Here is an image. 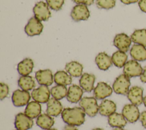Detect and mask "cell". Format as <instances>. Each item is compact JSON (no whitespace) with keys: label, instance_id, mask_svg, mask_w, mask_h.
Wrapping results in <instances>:
<instances>
[{"label":"cell","instance_id":"1","mask_svg":"<svg viewBox=\"0 0 146 130\" xmlns=\"http://www.w3.org/2000/svg\"><path fill=\"white\" fill-rule=\"evenodd\" d=\"M61 116L63 120L68 125L80 126L85 121L86 113L81 107L66 108L62 111Z\"/></svg>","mask_w":146,"mask_h":130},{"label":"cell","instance_id":"2","mask_svg":"<svg viewBox=\"0 0 146 130\" xmlns=\"http://www.w3.org/2000/svg\"><path fill=\"white\" fill-rule=\"evenodd\" d=\"M80 107L90 117L95 116L99 112V105L95 97H84L79 101Z\"/></svg>","mask_w":146,"mask_h":130},{"label":"cell","instance_id":"3","mask_svg":"<svg viewBox=\"0 0 146 130\" xmlns=\"http://www.w3.org/2000/svg\"><path fill=\"white\" fill-rule=\"evenodd\" d=\"M130 85L129 78L123 74L116 78L112 85V89L116 94L125 95L127 94Z\"/></svg>","mask_w":146,"mask_h":130},{"label":"cell","instance_id":"4","mask_svg":"<svg viewBox=\"0 0 146 130\" xmlns=\"http://www.w3.org/2000/svg\"><path fill=\"white\" fill-rule=\"evenodd\" d=\"M33 10L34 17L40 21H47L51 16L49 6L43 1L37 2Z\"/></svg>","mask_w":146,"mask_h":130},{"label":"cell","instance_id":"5","mask_svg":"<svg viewBox=\"0 0 146 130\" xmlns=\"http://www.w3.org/2000/svg\"><path fill=\"white\" fill-rule=\"evenodd\" d=\"M143 68L137 60L134 59L127 61L123 67V74L128 77L132 78L140 76L143 72Z\"/></svg>","mask_w":146,"mask_h":130},{"label":"cell","instance_id":"6","mask_svg":"<svg viewBox=\"0 0 146 130\" xmlns=\"http://www.w3.org/2000/svg\"><path fill=\"white\" fill-rule=\"evenodd\" d=\"M43 25L41 21L35 17H31L25 27V31L29 36L39 35L42 32Z\"/></svg>","mask_w":146,"mask_h":130},{"label":"cell","instance_id":"7","mask_svg":"<svg viewBox=\"0 0 146 130\" xmlns=\"http://www.w3.org/2000/svg\"><path fill=\"white\" fill-rule=\"evenodd\" d=\"M70 15L74 21L79 22L87 20L90 14L87 5L77 4L72 8Z\"/></svg>","mask_w":146,"mask_h":130},{"label":"cell","instance_id":"8","mask_svg":"<svg viewBox=\"0 0 146 130\" xmlns=\"http://www.w3.org/2000/svg\"><path fill=\"white\" fill-rule=\"evenodd\" d=\"M31 96L29 91L23 90H17L13 93L11 99L14 106L20 107L27 105L30 100Z\"/></svg>","mask_w":146,"mask_h":130},{"label":"cell","instance_id":"9","mask_svg":"<svg viewBox=\"0 0 146 130\" xmlns=\"http://www.w3.org/2000/svg\"><path fill=\"white\" fill-rule=\"evenodd\" d=\"M50 94L48 86H40L32 91L31 97L34 101L39 103H46L50 99Z\"/></svg>","mask_w":146,"mask_h":130},{"label":"cell","instance_id":"10","mask_svg":"<svg viewBox=\"0 0 146 130\" xmlns=\"http://www.w3.org/2000/svg\"><path fill=\"white\" fill-rule=\"evenodd\" d=\"M122 114L127 121L133 123L138 120L140 114L137 105L133 104L125 105L122 109Z\"/></svg>","mask_w":146,"mask_h":130},{"label":"cell","instance_id":"11","mask_svg":"<svg viewBox=\"0 0 146 130\" xmlns=\"http://www.w3.org/2000/svg\"><path fill=\"white\" fill-rule=\"evenodd\" d=\"M131 42V37L125 33H120L116 35L113 41V45L119 50L125 52L129 50Z\"/></svg>","mask_w":146,"mask_h":130},{"label":"cell","instance_id":"12","mask_svg":"<svg viewBox=\"0 0 146 130\" xmlns=\"http://www.w3.org/2000/svg\"><path fill=\"white\" fill-rule=\"evenodd\" d=\"M33 123V119L25 113H18L15 116L14 125L18 130H28L32 128Z\"/></svg>","mask_w":146,"mask_h":130},{"label":"cell","instance_id":"13","mask_svg":"<svg viewBox=\"0 0 146 130\" xmlns=\"http://www.w3.org/2000/svg\"><path fill=\"white\" fill-rule=\"evenodd\" d=\"M35 79L40 86H49L54 82V76L49 69L40 70L35 72Z\"/></svg>","mask_w":146,"mask_h":130},{"label":"cell","instance_id":"14","mask_svg":"<svg viewBox=\"0 0 146 130\" xmlns=\"http://www.w3.org/2000/svg\"><path fill=\"white\" fill-rule=\"evenodd\" d=\"M112 88L107 83L99 82L94 89V95L96 99H104L110 96L112 93Z\"/></svg>","mask_w":146,"mask_h":130},{"label":"cell","instance_id":"15","mask_svg":"<svg viewBox=\"0 0 146 130\" xmlns=\"http://www.w3.org/2000/svg\"><path fill=\"white\" fill-rule=\"evenodd\" d=\"M127 95L128 100L133 104L137 106L143 103V89L140 87L133 86L131 87Z\"/></svg>","mask_w":146,"mask_h":130},{"label":"cell","instance_id":"16","mask_svg":"<svg viewBox=\"0 0 146 130\" xmlns=\"http://www.w3.org/2000/svg\"><path fill=\"white\" fill-rule=\"evenodd\" d=\"M83 90L76 84H72L68 89L67 100L71 103H76L82 99Z\"/></svg>","mask_w":146,"mask_h":130},{"label":"cell","instance_id":"17","mask_svg":"<svg viewBox=\"0 0 146 130\" xmlns=\"http://www.w3.org/2000/svg\"><path fill=\"white\" fill-rule=\"evenodd\" d=\"M95 76L93 74L84 73L79 79V85L80 87L86 92H90L94 89V83Z\"/></svg>","mask_w":146,"mask_h":130},{"label":"cell","instance_id":"18","mask_svg":"<svg viewBox=\"0 0 146 130\" xmlns=\"http://www.w3.org/2000/svg\"><path fill=\"white\" fill-rule=\"evenodd\" d=\"M63 110V106L59 100L51 98L47 103L46 112L51 116H58L62 113Z\"/></svg>","mask_w":146,"mask_h":130},{"label":"cell","instance_id":"19","mask_svg":"<svg viewBox=\"0 0 146 130\" xmlns=\"http://www.w3.org/2000/svg\"><path fill=\"white\" fill-rule=\"evenodd\" d=\"M95 63L100 70L106 71L112 66V61L111 57L108 55L106 52H102L96 55Z\"/></svg>","mask_w":146,"mask_h":130},{"label":"cell","instance_id":"20","mask_svg":"<svg viewBox=\"0 0 146 130\" xmlns=\"http://www.w3.org/2000/svg\"><path fill=\"white\" fill-rule=\"evenodd\" d=\"M116 110V104L111 100L105 99L102 101L99 107V113L104 116H109Z\"/></svg>","mask_w":146,"mask_h":130},{"label":"cell","instance_id":"21","mask_svg":"<svg viewBox=\"0 0 146 130\" xmlns=\"http://www.w3.org/2000/svg\"><path fill=\"white\" fill-rule=\"evenodd\" d=\"M146 47L138 44H135L130 50L131 57L137 61H144L146 60Z\"/></svg>","mask_w":146,"mask_h":130},{"label":"cell","instance_id":"22","mask_svg":"<svg viewBox=\"0 0 146 130\" xmlns=\"http://www.w3.org/2000/svg\"><path fill=\"white\" fill-rule=\"evenodd\" d=\"M127 121L122 113L114 112L108 116V123L111 127L123 128L127 124Z\"/></svg>","mask_w":146,"mask_h":130},{"label":"cell","instance_id":"23","mask_svg":"<svg viewBox=\"0 0 146 130\" xmlns=\"http://www.w3.org/2000/svg\"><path fill=\"white\" fill-rule=\"evenodd\" d=\"M34 68L33 60L30 58H25L17 65V71L21 76L29 75Z\"/></svg>","mask_w":146,"mask_h":130},{"label":"cell","instance_id":"24","mask_svg":"<svg viewBox=\"0 0 146 130\" xmlns=\"http://www.w3.org/2000/svg\"><path fill=\"white\" fill-rule=\"evenodd\" d=\"M42 107L39 103L36 101L29 102L25 109V113L31 119L38 117L41 113Z\"/></svg>","mask_w":146,"mask_h":130},{"label":"cell","instance_id":"25","mask_svg":"<svg viewBox=\"0 0 146 130\" xmlns=\"http://www.w3.org/2000/svg\"><path fill=\"white\" fill-rule=\"evenodd\" d=\"M83 67L82 64L76 61H71L66 63L65 70L71 76L78 78L82 75Z\"/></svg>","mask_w":146,"mask_h":130},{"label":"cell","instance_id":"26","mask_svg":"<svg viewBox=\"0 0 146 130\" xmlns=\"http://www.w3.org/2000/svg\"><path fill=\"white\" fill-rule=\"evenodd\" d=\"M54 81L58 85L67 86L71 84L72 77L66 71H58L54 75Z\"/></svg>","mask_w":146,"mask_h":130},{"label":"cell","instance_id":"27","mask_svg":"<svg viewBox=\"0 0 146 130\" xmlns=\"http://www.w3.org/2000/svg\"><path fill=\"white\" fill-rule=\"evenodd\" d=\"M54 123L53 117L47 113L40 114L37 117L36 121L37 125L44 130L51 128L54 124Z\"/></svg>","mask_w":146,"mask_h":130},{"label":"cell","instance_id":"28","mask_svg":"<svg viewBox=\"0 0 146 130\" xmlns=\"http://www.w3.org/2000/svg\"><path fill=\"white\" fill-rule=\"evenodd\" d=\"M18 84L22 90L27 91L31 90L35 86L34 78L29 75L21 76L18 80Z\"/></svg>","mask_w":146,"mask_h":130},{"label":"cell","instance_id":"29","mask_svg":"<svg viewBox=\"0 0 146 130\" xmlns=\"http://www.w3.org/2000/svg\"><path fill=\"white\" fill-rule=\"evenodd\" d=\"M112 63L118 68H121L124 66L127 62L128 56L125 52L118 50L115 52L111 56Z\"/></svg>","mask_w":146,"mask_h":130},{"label":"cell","instance_id":"30","mask_svg":"<svg viewBox=\"0 0 146 130\" xmlns=\"http://www.w3.org/2000/svg\"><path fill=\"white\" fill-rule=\"evenodd\" d=\"M132 42L146 47V29L136 30L131 35Z\"/></svg>","mask_w":146,"mask_h":130},{"label":"cell","instance_id":"31","mask_svg":"<svg viewBox=\"0 0 146 130\" xmlns=\"http://www.w3.org/2000/svg\"><path fill=\"white\" fill-rule=\"evenodd\" d=\"M68 90L66 86L63 85H56L51 88L50 90L51 95L52 98L57 99L60 100L67 96Z\"/></svg>","mask_w":146,"mask_h":130},{"label":"cell","instance_id":"32","mask_svg":"<svg viewBox=\"0 0 146 130\" xmlns=\"http://www.w3.org/2000/svg\"><path fill=\"white\" fill-rule=\"evenodd\" d=\"M96 4L100 9H111L115 7L116 4L115 0H96Z\"/></svg>","mask_w":146,"mask_h":130},{"label":"cell","instance_id":"33","mask_svg":"<svg viewBox=\"0 0 146 130\" xmlns=\"http://www.w3.org/2000/svg\"><path fill=\"white\" fill-rule=\"evenodd\" d=\"M50 9L55 11L60 10L64 3V0H46Z\"/></svg>","mask_w":146,"mask_h":130},{"label":"cell","instance_id":"34","mask_svg":"<svg viewBox=\"0 0 146 130\" xmlns=\"http://www.w3.org/2000/svg\"><path fill=\"white\" fill-rule=\"evenodd\" d=\"M9 92V86L3 83H0V99L2 100L6 98Z\"/></svg>","mask_w":146,"mask_h":130},{"label":"cell","instance_id":"35","mask_svg":"<svg viewBox=\"0 0 146 130\" xmlns=\"http://www.w3.org/2000/svg\"><path fill=\"white\" fill-rule=\"evenodd\" d=\"M76 4H83L87 6L91 5L94 3V0H72Z\"/></svg>","mask_w":146,"mask_h":130},{"label":"cell","instance_id":"36","mask_svg":"<svg viewBox=\"0 0 146 130\" xmlns=\"http://www.w3.org/2000/svg\"><path fill=\"white\" fill-rule=\"evenodd\" d=\"M138 5L140 10L146 13V0H139L138 2Z\"/></svg>","mask_w":146,"mask_h":130},{"label":"cell","instance_id":"37","mask_svg":"<svg viewBox=\"0 0 146 130\" xmlns=\"http://www.w3.org/2000/svg\"><path fill=\"white\" fill-rule=\"evenodd\" d=\"M140 120L141 122L142 125L146 128V111H143L141 114L140 116Z\"/></svg>","mask_w":146,"mask_h":130},{"label":"cell","instance_id":"38","mask_svg":"<svg viewBox=\"0 0 146 130\" xmlns=\"http://www.w3.org/2000/svg\"><path fill=\"white\" fill-rule=\"evenodd\" d=\"M140 80L142 82L146 83V66L144 67L143 70V72L141 75L140 76Z\"/></svg>","mask_w":146,"mask_h":130},{"label":"cell","instance_id":"39","mask_svg":"<svg viewBox=\"0 0 146 130\" xmlns=\"http://www.w3.org/2000/svg\"><path fill=\"white\" fill-rule=\"evenodd\" d=\"M120 1L125 5H129L131 3H135L139 2V0H120Z\"/></svg>","mask_w":146,"mask_h":130},{"label":"cell","instance_id":"40","mask_svg":"<svg viewBox=\"0 0 146 130\" xmlns=\"http://www.w3.org/2000/svg\"><path fill=\"white\" fill-rule=\"evenodd\" d=\"M64 130H78V129L75 126L67 124V125L65 126Z\"/></svg>","mask_w":146,"mask_h":130},{"label":"cell","instance_id":"41","mask_svg":"<svg viewBox=\"0 0 146 130\" xmlns=\"http://www.w3.org/2000/svg\"><path fill=\"white\" fill-rule=\"evenodd\" d=\"M143 103H144L145 107H146V96L145 97H144V98H143Z\"/></svg>","mask_w":146,"mask_h":130},{"label":"cell","instance_id":"42","mask_svg":"<svg viewBox=\"0 0 146 130\" xmlns=\"http://www.w3.org/2000/svg\"><path fill=\"white\" fill-rule=\"evenodd\" d=\"M113 130H125V129H124L122 128H115Z\"/></svg>","mask_w":146,"mask_h":130},{"label":"cell","instance_id":"43","mask_svg":"<svg viewBox=\"0 0 146 130\" xmlns=\"http://www.w3.org/2000/svg\"><path fill=\"white\" fill-rule=\"evenodd\" d=\"M92 130H103V129L102 128H94Z\"/></svg>","mask_w":146,"mask_h":130},{"label":"cell","instance_id":"44","mask_svg":"<svg viewBox=\"0 0 146 130\" xmlns=\"http://www.w3.org/2000/svg\"><path fill=\"white\" fill-rule=\"evenodd\" d=\"M45 130H57V129H55V128H50V129H45Z\"/></svg>","mask_w":146,"mask_h":130},{"label":"cell","instance_id":"45","mask_svg":"<svg viewBox=\"0 0 146 130\" xmlns=\"http://www.w3.org/2000/svg\"><path fill=\"white\" fill-rule=\"evenodd\" d=\"M17 130H18V129H17Z\"/></svg>","mask_w":146,"mask_h":130}]
</instances>
